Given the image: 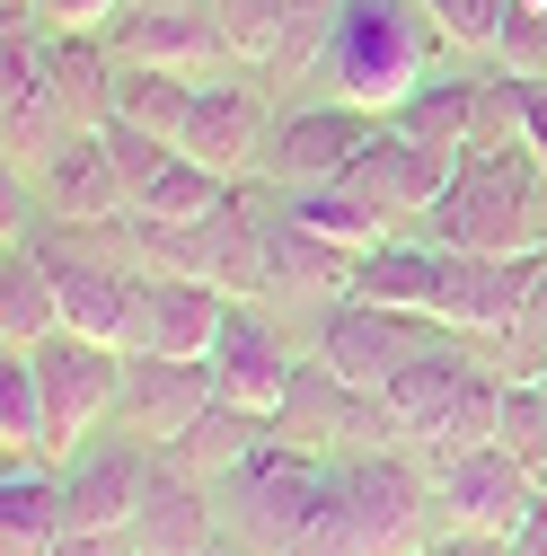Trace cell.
Instances as JSON below:
<instances>
[{
	"label": "cell",
	"instance_id": "1",
	"mask_svg": "<svg viewBox=\"0 0 547 556\" xmlns=\"http://www.w3.org/2000/svg\"><path fill=\"white\" fill-rule=\"evenodd\" d=\"M442 53H450V36H442V18L424 10V0H345V18H335L309 89L354 98L371 115H397L442 72Z\"/></svg>",
	"mask_w": 547,
	"mask_h": 556
},
{
	"label": "cell",
	"instance_id": "2",
	"mask_svg": "<svg viewBox=\"0 0 547 556\" xmlns=\"http://www.w3.org/2000/svg\"><path fill=\"white\" fill-rule=\"evenodd\" d=\"M433 547V477L416 451H354L327 468V513L301 556H424Z\"/></svg>",
	"mask_w": 547,
	"mask_h": 556
},
{
	"label": "cell",
	"instance_id": "3",
	"mask_svg": "<svg viewBox=\"0 0 547 556\" xmlns=\"http://www.w3.org/2000/svg\"><path fill=\"white\" fill-rule=\"evenodd\" d=\"M433 248H476V256H538L547 248V168L530 142L468 151L450 194L416 222Z\"/></svg>",
	"mask_w": 547,
	"mask_h": 556
},
{
	"label": "cell",
	"instance_id": "4",
	"mask_svg": "<svg viewBox=\"0 0 547 556\" xmlns=\"http://www.w3.org/2000/svg\"><path fill=\"white\" fill-rule=\"evenodd\" d=\"M327 468L318 451H292V442H256L221 485H213V504H221V539L247 547V556H301L318 513H327Z\"/></svg>",
	"mask_w": 547,
	"mask_h": 556
},
{
	"label": "cell",
	"instance_id": "5",
	"mask_svg": "<svg viewBox=\"0 0 547 556\" xmlns=\"http://www.w3.org/2000/svg\"><path fill=\"white\" fill-rule=\"evenodd\" d=\"M450 327L433 318V309H389V301H327L318 318H309V354L327 363V371H345L354 389H389L406 363H416L424 354V344H442Z\"/></svg>",
	"mask_w": 547,
	"mask_h": 556
},
{
	"label": "cell",
	"instance_id": "6",
	"mask_svg": "<svg viewBox=\"0 0 547 556\" xmlns=\"http://www.w3.org/2000/svg\"><path fill=\"white\" fill-rule=\"evenodd\" d=\"M274 442L318 451V459H354V451H397V425L371 389H354L345 371H327L318 354H301L292 397L274 406Z\"/></svg>",
	"mask_w": 547,
	"mask_h": 556
},
{
	"label": "cell",
	"instance_id": "7",
	"mask_svg": "<svg viewBox=\"0 0 547 556\" xmlns=\"http://www.w3.org/2000/svg\"><path fill=\"white\" fill-rule=\"evenodd\" d=\"M36 363V389H44V425H53V468L72 459L98 425H115V397H124V344H98V336H44L27 344Z\"/></svg>",
	"mask_w": 547,
	"mask_h": 556
},
{
	"label": "cell",
	"instance_id": "8",
	"mask_svg": "<svg viewBox=\"0 0 547 556\" xmlns=\"http://www.w3.org/2000/svg\"><path fill=\"white\" fill-rule=\"evenodd\" d=\"M424 477H433V530H504V539H521V521L547 495V477L530 459H512L504 442L424 459Z\"/></svg>",
	"mask_w": 547,
	"mask_h": 556
},
{
	"label": "cell",
	"instance_id": "9",
	"mask_svg": "<svg viewBox=\"0 0 547 556\" xmlns=\"http://www.w3.org/2000/svg\"><path fill=\"white\" fill-rule=\"evenodd\" d=\"M62 132H80L53 80V27H0V151L10 177H36Z\"/></svg>",
	"mask_w": 547,
	"mask_h": 556
},
{
	"label": "cell",
	"instance_id": "10",
	"mask_svg": "<svg viewBox=\"0 0 547 556\" xmlns=\"http://www.w3.org/2000/svg\"><path fill=\"white\" fill-rule=\"evenodd\" d=\"M371 132H380V115H371V106H354V98H309V106H283V115H274V132H265L256 177H265L274 194L335 186V177L362 160Z\"/></svg>",
	"mask_w": 547,
	"mask_h": 556
},
{
	"label": "cell",
	"instance_id": "11",
	"mask_svg": "<svg viewBox=\"0 0 547 556\" xmlns=\"http://www.w3.org/2000/svg\"><path fill=\"white\" fill-rule=\"evenodd\" d=\"M160 485V451L132 442L115 425H98L72 459H62V504H72V530H132Z\"/></svg>",
	"mask_w": 547,
	"mask_h": 556
},
{
	"label": "cell",
	"instance_id": "12",
	"mask_svg": "<svg viewBox=\"0 0 547 556\" xmlns=\"http://www.w3.org/2000/svg\"><path fill=\"white\" fill-rule=\"evenodd\" d=\"M265 132H274V80L265 72H213L194 89V115L177 132V151L221 168V177H247L265 160Z\"/></svg>",
	"mask_w": 547,
	"mask_h": 556
},
{
	"label": "cell",
	"instance_id": "13",
	"mask_svg": "<svg viewBox=\"0 0 547 556\" xmlns=\"http://www.w3.org/2000/svg\"><path fill=\"white\" fill-rule=\"evenodd\" d=\"M459 160H468V151H442V142H424V132H406V124H389V115H380V132L362 142V160L345 168V186H362L397 230H416L433 203L450 194Z\"/></svg>",
	"mask_w": 547,
	"mask_h": 556
},
{
	"label": "cell",
	"instance_id": "14",
	"mask_svg": "<svg viewBox=\"0 0 547 556\" xmlns=\"http://www.w3.org/2000/svg\"><path fill=\"white\" fill-rule=\"evenodd\" d=\"M221 397L213 363H177V354H124V397H115V433L151 442V451H177L203 406Z\"/></svg>",
	"mask_w": 547,
	"mask_h": 556
},
{
	"label": "cell",
	"instance_id": "15",
	"mask_svg": "<svg viewBox=\"0 0 547 556\" xmlns=\"http://www.w3.org/2000/svg\"><path fill=\"white\" fill-rule=\"evenodd\" d=\"M27 194H36L44 222H72V230L132 213V186H124V168H115V151H106V132H62L53 160L27 177Z\"/></svg>",
	"mask_w": 547,
	"mask_h": 556
},
{
	"label": "cell",
	"instance_id": "16",
	"mask_svg": "<svg viewBox=\"0 0 547 556\" xmlns=\"http://www.w3.org/2000/svg\"><path fill=\"white\" fill-rule=\"evenodd\" d=\"M230 327V292L194 283V274H151L142 309H132V344L124 354H177V363H213V344Z\"/></svg>",
	"mask_w": 547,
	"mask_h": 556
},
{
	"label": "cell",
	"instance_id": "17",
	"mask_svg": "<svg viewBox=\"0 0 547 556\" xmlns=\"http://www.w3.org/2000/svg\"><path fill=\"white\" fill-rule=\"evenodd\" d=\"M538 256H547V248H538ZM538 256L442 248V327H459V336H476V344H495V336L521 318L530 283H538Z\"/></svg>",
	"mask_w": 547,
	"mask_h": 556
},
{
	"label": "cell",
	"instance_id": "18",
	"mask_svg": "<svg viewBox=\"0 0 547 556\" xmlns=\"http://www.w3.org/2000/svg\"><path fill=\"white\" fill-rule=\"evenodd\" d=\"M292 371H301V354L283 344V327H274L256 301H230V327H221V344H213V380H221V397L274 415V406L292 397Z\"/></svg>",
	"mask_w": 547,
	"mask_h": 556
},
{
	"label": "cell",
	"instance_id": "19",
	"mask_svg": "<svg viewBox=\"0 0 547 556\" xmlns=\"http://www.w3.org/2000/svg\"><path fill=\"white\" fill-rule=\"evenodd\" d=\"M106 45H115V62H160V72H194V80L230 72L213 10H142V0H132V10L106 27Z\"/></svg>",
	"mask_w": 547,
	"mask_h": 556
},
{
	"label": "cell",
	"instance_id": "20",
	"mask_svg": "<svg viewBox=\"0 0 547 556\" xmlns=\"http://www.w3.org/2000/svg\"><path fill=\"white\" fill-rule=\"evenodd\" d=\"M476 363H486V354H476V336H442V344H424V354L416 363H406L389 389H380V406H389V425H397V451H416L424 433H433V415L459 397V380L476 371Z\"/></svg>",
	"mask_w": 547,
	"mask_h": 556
},
{
	"label": "cell",
	"instance_id": "21",
	"mask_svg": "<svg viewBox=\"0 0 547 556\" xmlns=\"http://www.w3.org/2000/svg\"><path fill=\"white\" fill-rule=\"evenodd\" d=\"M132 547L142 556H203V547H221V504H213V485H194L160 459V485H151V504L142 521H132Z\"/></svg>",
	"mask_w": 547,
	"mask_h": 556
},
{
	"label": "cell",
	"instance_id": "22",
	"mask_svg": "<svg viewBox=\"0 0 547 556\" xmlns=\"http://www.w3.org/2000/svg\"><path fill=\"white\" fill-rule=\"evenodd\" d=\"M72 539V504H62V468L27 459L0 477V556H53Z\"/></svg>",
	"mask_w": 547,
	"mask_h": 556
},
{
	"label": "cell",
	"instance_id": "23",
	"mask_svg": "<svg viewBox=\"0 0 547 556\" xmlns=\"http://www.w3.org/2000/svg\"><path fill=\"white\" fill-rule=\"evenodd\" d=\"M44 336H62L53 265H44L36 230H10V248H0V344H44Z\"/></svg>",
	"mask_w": 547,
	"mask_h": 556
},
{
	"label": "cell",
	"instance_id": "24",
	"mask_svg": "<svg viewBox=\"0 0 547 556\" xmlns=\"http://www.w3.org/2000/svg\"><path fill=\"white\" fill-rule=\"evenodd\" d=\"M354 301H389V309H433L442 318V248L424 230H397L362 256L354 274Z\"/></svg>",
	"mask_w": 547,
	"mask_h": 556
},
{
	"label": "cell",
	"instance_id": "25",
	"mask_svg": "<svg viewBox=\"0 0 547 556\" xmlns=\"http://www.w3.org/2000/svg\"><path fill=\"white\" fill-rule=\"evenodd\" d=\"M256 442H274V415H256V406H230V397H213L203 406V425L177 442V451H160L177 477H194V485H221Z\"/></svg>",
	"mask_w": 547,
	"mask_h": 556
},
{
	"label": "cell",
	"instance_id": "26",
	"mask_svg": "<svg viewBox=\"0 0 547 556\" xmlns=\"http://www.w3.org/2000/svg\"><path fill=\"white\" fill-rule=\"evenodd\" d=\"M283 213L301 222V230H318V239H335V248H354V256H371L380 239H397V222L380 213V203L362 194V186H301V194H283Z\"/></svg>",
	"mask_w": 547,
	"mask_h": 556
},
{
	"label": "cell",
	"instance_id": "27",
	"mask_svg": "<svg viewBox=\"0 0 547 556\" xmlns=\"http://www.w3.org/2000/svg\"><path fill=\"white\" fill-rule=\"evenodd\" d=\"M476 115H486V72H433L389 124L424 132V142H442V151H468L476 142Z\"/></svg>",
	"mask_w": 547,
	"mask_h": 556
},
{
	"label": "cell",
	"instance_id": "28",
	"mask_svg": "<svg viewBox=\"0 0 547 556\" xmlns=\"http://www.w3.org/2000/svg\"><path fill=\"white\" fill-rule=\"evenodd\" d=\"M0 459L10 468L44 459L53 468V425H44V389H36L27 344H0Z\"/></svg>",
	"mask_w": 547,
	"mask_h": 556
},
{
	"label": "cell",
	"instance_id": "29",
	"mask_svg": "<svg viewBox=\"0 0 547 556\" xmlns=\"http://www.w3.org/2000/svg\"><path fill=\"white\" fill-rule=\"evenodd\" d=\"M230 186L239 177H221V168H203V160H186V151H168L151 177H142V194H132V213H151V222H213L221 203H230Z\"/></svg>",
	"mask_w": 547,
	"mask_h": 556
},
{
	"label": "cell",
	"instance_id": "30",
	"mask_svg": "<svg viewBox=\"0 0 547 556\" xmlns=\"http://www.w3.org/2000/svg\"><path fill=\"white\" fill-rule=\"evenodd\" d=\"M221 27V53H230V72H265L274 80V62H283L292 45V0H203Z\"/></svg>",
	"mask_w": 547,
	"mask_h": 556
},
{
	"label": "cell",
	"instance_id": "31",
	"mask_svg": "<svg viewBox=\"0 0 547 556\" xmlns=\"http://www.w3.org/2000/svg\"><path fill=\"white\" fill-rule=\"evenodd\" d=\"M194 72H160V62H124V80H115V115L124 124H142V132H186V115H194Z\"/></svg>",
	"mask_w": 547,
	"mask_h": 556
},
{
	"label": "cell",
	"instance_id": "32",
	"mask_svg": "<svg viewBox=\"0 0 547 556\" xmlns=\"http://www.w3.org/2000/svg\"><path fill=\"white\" fill-rule=\"evenodd\" d=\"M495 442L547 477V389H538V380H512V371H504V425H495Z\"/></svg>",
	"mask_w": 547,
	"mask_h": 556
},
{
	"label": "cell",
	"instance_id": "33",
	"mask_svg": "<svg viewBox=\"0 0 547 556\" xmlns=\"http://www.w3.org/2000/svg\"><path fill=\"white\" fill-rule=\"evenodd\" d=\"M424 10L442 18L450 53H468V62H495V36H504V18H512V0H424Z\"/></svg>",
	"mask_w": 547,
	"mask_h": 556
},
{
	"label": "cell",
	"instance_id": "34",
	"mask_svg": "<svg viewBox=\"0 0 547 556\" xmlns=\"http://www.w3.org/2000/svg\"><path fill=\"white\" fill-rule=\"evenodd\" d=\"M495 363L512 371V380H530V371H547V256H538V283H530V301H521V318L495 336Z\"/></svg>",
	"mask_w": 547,
	"mask_h": 556
},
{
	"label": "cell",
	"instance_id": "35",
	"mask_svg": "<svg viewBox=\"0 0 547 556\" xmlns=\"http://www.w3.org/2000/svg\"><path fill=\"white\" fill-rule=\"evenodd\" d=\"M495 62L521 72V80H547V10H538V0H512V18L495 36Z\"/></svg>",
	"mask_w": 547,
	"mask_h": 556
},
{
	"label": "cell",
	"instance_id": "36",
	"mask_svg": "<svg viewBox=\"0 0 547 556\" xmlns=\"http://www.w3.org/2000/svg\"><path fill=\"white\" fill-rule=\"evenodd\" d=\"M36 27H62V36H106L124 18V0H27Z\"/></svg>",
	"mask_w": 547,
	"mask_h": 556
},
{
	"label": "cell",
	"instance_id": "37",
	"mask_svg": "<svg viewBox=\"0 0 547 556\" xmlns=\"http://www.w3.org/2000/svg\"><path fill=\"white\" fill-rule=\"evenodd\" d=\"M512 106H521V142H530L538 168H547V80H521V72H512Z\"/></svg>",
	"mask_w": 547,
	"mask_h": 556
},
{
	"label": "cell",
	"instance_id": "38",
	"mask_svg": "<svg viewBox=\"0 0 547 556\" xmlns=\"http://www.w3.org/2000/svg\"><path fill=\"white\" fill-rule=\"evenodd\" d=\"M433 556H521L504 530H433Z\"/></svg>",
	"mask_w": 547,
	"mask_h": 556
},
{
	"label": "cell",
	"instance_id": "39",
	"mask_svg": "<svg viewBox=\"0 0 547 556\" xmlns=\"http://www.w3.org/2000/svg\"><path fill=\"white\" fill-rule=\"evenodd\" d=\"M53 556H142V547H132V530H72Z\"/></svg>",
	"mask_w": 547,
	"mask_h": 556
},
{
	"label": "cell",
	"instance_id": "40",
	"mask_svg": "<svg viewBox=\"0 0 547 556\" xmlns=\"http://www.w3.org/2000/svg\"><path fill=\"white\" fill-rule=\"evenodd\" d=\"M512 547H521V556H547V495H538V513L521 521V539H512Z\"/></svg>",
	"mask_w": 547,
	"mask_h": 556
},
{
	"label": "cell",
	"instance_id": "41",
	"mask_svg": "<svg viewBox=\"0 0 547 556\" xmlns=\"http://www.w3.org/2000/svg\"><path fill=\"white\" fill-rule=\"evenodd\" d=\"M124 10H132V0H124ZM142 10H203V0H142Z\"/></svg>",
	"mask_w": 547,
	"mask_h": 556
},
{
	"label": "cell",
	"instance_id": "42",
	"mask_svg": "<svg viewBox=\"0 0 547 556\" xmlns=\"http://www.w3.org/2000/svg\"><path fill=\"white\" fill-rule=\"evenodd\" d=\"M203 556H247V547H230V539H221V547H203Z\"/></svg>",
	"mask_w": 547,
	"mask_h": 556
},
{
	"label": "cell",
	"instance_id": "43",
	"mask_svg": "<svg viewBox=\"0 0 547 556\" xmlns=\"http://www.w3.org/2000/svg\"><path fill=\"white\" fill-rule=\"evenodd\" d=\"M424 556H433V547H424Z\"/></svg>",
	"mask_w": 547,
	"mask_h": 556
}]
</instances>
